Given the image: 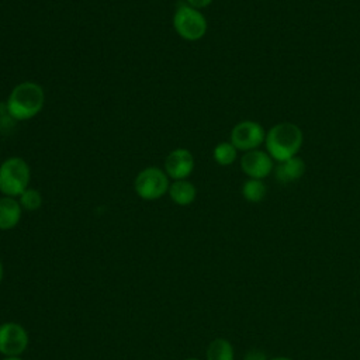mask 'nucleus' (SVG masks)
Here are the masks:
<instances>
[{"label": "nucleus", "instance_id": "f257e3e1", "mask_svg": "<svg viewBox=\"0 0 360 360\" xmlns=\"http://www.w3.org/2000/svg\"><path fill=\"white\" fill-rule=\"evenodd\" d=\"M45 104V91L42 86L32 80L15 84L6 101L8 115L15 121H28L37 117Z\"/></svg>", "mask_w": 360, "mask_h": 360}, {"label": "nucleus", "instance_id": "f03ea898", "mask_svg": "<svg viewBox=\"0 0 360 360\" xmlns=\"http://www.w3.org/2000/svg\"><path fill=\"white\" fill-rule=\"evenodd\" d=\"M304 142L301 128L292 122H278L266 134V152L273 160L283 162L297 156Z\"/></svg>", "mask_w": 360, "mask_h": 360}, {"label": "nucleus", "instance_id": "7ed1b4c3", "mask_svg": "<svg viewBox=\"0 0 360 360\" xmlns=\"http://www.w3.org/2000/svg\"><path fill=\"white\" fill-rule=\"evenodd\" d=\"M31 169L25 159L11 156L0 163V193L17 198L30 187Z\"/></svg>", "mask_w": 360, "mask_h": 360}, {"label": "nucleus", "instance_id": "20e7f679", "mask_svg": "<svg viewBox=\"0 0 360 360\" xmlns=\"http://www.w3.org/2000/svg\"><path fill=\"white\" fill-rule=\"evenodd\" d=\"M172 24L176 34L188 42L201 39L208 30L207 18L201 13V10L193 8L187 3H180L176 7Z\"/></svg>", "mask_w": 360, "mask_h": 360}, {"label": "nucleus", "instance_id": "39448f33", "mask_svg": "<svg viewBox=\"0 0 360 360\" xmlns=\"http://www.w3.org/2000/svg\"><path fill=\"white\" fill-rule=\"evenodd\" d=\"M170 179L162 167L149 166L142 169L134 179V190L141 200L155 201L167 194Z\"/></svg>", "mask_w": 360, "mask_h": 360}, {"label": "nucleus", "instance_id": "423d86ee", "mask_svg": "<svg viewBox=\"0 0 360 360\" xmlns=\"http://www.w3.org/2000/svg\"><path fill=\"white\" fill-rule=\"evenodd\" d=\"M266 139V132L262 124L253 120H243L238 122L231 131L229 142L243 152L257 149Z\"/></svg>", "mask_w": 360, "mask_h": 360}, {"label": "nucleus", "instance_id": "0eeeda50", "mask_svg": "<svg viewBox=\"0 0 360 360\" xmlns=\"http://www.w3.org/2000/svg\"><path fill=\"white\" fill-rule=\"evenodd\" d=\"M30 338L25 328L17 322L0 325V353L4 357H20L28 347Z\"/></svg>", "mask_w": 360, "mask_h": 360}, {"label": "nucleus", "instance_id": "6e6552de", "mask_svg": "<svg viewBox=\"0 0 360 360\" xmlns=\"http://www.w3.org/2000/svg\"><path fill=\"white\" fill-rule=\"evenodd\" d=\"M195 166L193 153L186 148L170 150L165 159L163 170L170 180H186L190 177Z\"/></svg>", "mask_w": 360, "mask_h": 360}, {"label": "nucleus", "instance_id": "1a4fd4ad", "mask_svg": "<svg viewBox=\"0 0 360 360\" xmlns=\"http://www.w3.org/2000/svg\"><path fill=\"white\" fill-rule=\"evenodd\" d=\"M240 169L249 179L263 180L273 170V159L267 152L253 149L240 158Z\"/></svg>", "mask_w": 360, "mask_h": 360}, {"label": "nucleus", "instance_id": "9d476101", "mask_svg": "<svg viewBox=\"0 0 360 360\" xmlns=\"http://www.w3.org/2000/svg\"><path fill=\"white\" fill-rule=\"evenodd\" d=\"M22 208L14 197H0V231L15 228L21 219Z\"/></svg>", "mask_w": 360, "mask_h": 360}, {"label": "nucleus", "instance_id": "9b49d317", "mask_svg": "<svg viewBox=\"0 0 360 360\" xmlns=\"http://www.w3.org/2000/svg\"><path fill=\"white\" fill-rule=\"evenodd\" d=\"M305 173V162L300 156L278 162L276 167V179L283 184L300 180Z\"/></svg>", "mask_w": 360, "mask_h": 360}, {"label": "nucleus", "instance_id": "f8f14e48", "mask_svg": "<svg viewBox=\"0 0 360 360\" xmlns=\"http://www.w3.org/2000/svg\"><path fill=\"white\" fill-rule=\"evenodd\" d=\"M167 194L174 204H177L180 207H186V205H190L194 202V200L197 197V188L188 179L173 180L170 183Z\"/></svg>", "mask_w": 360, "mask_h": 360}, {"label": "nucleus", "instance_id": "ddd939ff", "mask_svg": "<svg viewBox=\"0 0 360 360\" xmlns=\"http://www.w3.org/2000/svg\"><path fill=\"white\" fill-rule=\"evenodd\" d=\"M205 360H235L233 346L224 338L214 339L205 352Z\"/></svg>", "mask_w": 360, "mask_h": 360}, {"label": "nucleus", "instance_id": "4468645a", "mask_svg": "<svg viewBox=\"0 0 360 360\" xmlns=\"http://www.w3.org/2000/svg\"><path fill=\"white\" fill-rule=\"evenodd\" d=\"M267 194V187L263 180L259 179H248L242 184V195L249 202H260L264 200Z\"/></svg>", "mask_w": 360, "mask_h": 360}, {"label": "nucleus", "instance_id": "2eb2a0df", "mask_svg": "<svg viewBox=\"0 0 360 360\" xmlns=\"http://www.w3.org/2000/svg\"><path fill=\"white\" fill-rule=\"evenodd\" d=\"M212 158L219 166H231L238 158V149L231 142H219L212 150Z\"/></svg>", "mask_w": 360, "mask_h": 360}, {"label": "nucleus", "instance_id": "dca6fc26", "mask_svg": "<svg viewBox=\"0 0 360 360\" xmlns=\"http://www.w3.org/2000/svg\"><path fill=\"white\" fill-rule=\"evenodd\" d=\"M22 211H37L42 205V195L37 188L28 187L17 197Z\"/></svg>", "mask_w": 360, "mask_h": 360}, {"label": "nucleus", "instance_id": "f3484780", "mask_svg": "<svg viewBox=\"0 0 360 360\" xmlns=\"http://www.w3.org/2000/svg\"><path fill=\"white\" fill-rule=\"evenodd\" d=\"M243 360H269V359H267V356H266V353L263 350L252 349V350L245 353Z\"/></svg>", "mask_w": 360, "mask_h": 360}, {"label": "nucleus", "instance_id": "a211bd4d", "mask_svg": "<svg viewBox=\"0 0 360 360\" xmlns=\"http://www.w3.org/2000/svg\"><path fill=\"white\" fill-rule=\"evenodd\" d=\"M214 0H186V3L188 6H191L193 8H197V10H202L205 7H208Z\"/></svg>", "mask_w": 360, "mask_h": 360}, {"label": "nucleus", "instance_id": "6ab92c4d", "mask_svg": "<svg viewBox=\"0 0 360 360\" xmlns=\"http://www.w3.org/2000/svg\"><path fill=\"white\" fill-rule=\"evenodd\" d=\"M269 360H292L291 357H287V356H277V357H271Z\"/></svg>", "mask_w": 360, "mask_h": 360}, {"label": "nucleus", "instance_id": "aec40b11", "mask_svg": "<svg viewBox=\"0 0 360 360\" xmlns=\"http://www.w3.org/2000/svg\"><path fill=\"white\" fill-rule=\"evenodd\" d=\"M3 274H4V270H3V264H1V262H0V283H1V280H3Z\"/></svg>", "mask_w": 360, "mask_h": 360}, {"label": "nucleus", "instance_id": "412c9836", "mask_svg": "<svg viewBox=\"0 0 360 360\" xmlns=\"http://www.w3.org/2000/svg\"><path fill=\"white\" fill-rule=\"evenodd\" d=\"M3 360H22L21 357H4Z\"/></svg>", "mask_w": 360, "mask_h": 360}, {"label": "nucleus", "instance_id": "4be33fe9", "mask_svg": "<svg viewBox=\"0 0 360 360\" xmlns=\"http://www.w3.org/2000/svg\"><path fill=\"white\" fill-rule=\"evenodd\" d=\"M184 360H200V359H195V357H188V359H184Z\"/></svg>", "mask_w": 360, "mask_h": 360}]
</instances>
